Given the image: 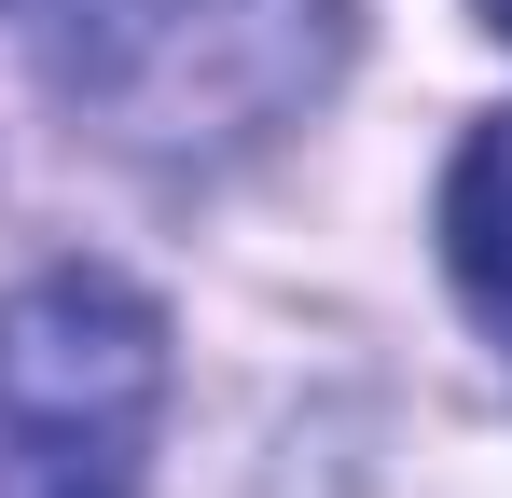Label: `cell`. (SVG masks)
Listing matches in <instances>:
<instances>
[{
	"label": "cell",
	"mask_w": 512,
	"mask_h": 498,
	"mask_svg": "<svg viewBox=\"0 0 512 498\" xmlns=\"http://www.w3.org/2000/svg\"><path fill=\"white\" fill-rule=\"evenodd\" d=\"M153 415H167V319L125 277L56 263L0 291V498H139Z\"/></svg>",
	"instance_id": "obj_1"
},
{
	"label": "cell",
	"mask_w": 512,
	"mask_h": 498,
	"mask_svg": "<svg viewBox=\"0 0 512 498\" xmlns=\"http://www.w3.org/2000/svg\"><path fill=\"white\" fill-rule=\"evenodd\" d=\"M333 0H56V83L97 97L125 139L250 125L319 83Z\"/></svg>",
	"instance_id": "obj_2"
},
{
	"label": "cell",
	"mask_w": 512,
	"mask_h": 498,
	"mask_svg": "<svg viewBox=\"0 0 512 498\" xmlns=\"http://www.w3.org/2000/svg\"><path fill=\"white\" fill-rule=\"evenodd\" d=\"M443 249H457V277H471V305L512 332V111L457 153V180H443Z\"/></svg>",
	"instance_id": "obj_3"
},
{
	"label": "cell",
	"mask_w": 512,
	"mask_h": 498,
	"mask_svg": "<svg viewBox=\"0 0 512 498\" xmlns=\"http://www.w3.org/2000/svg\"><path fill=\"white\" fill-rule=\"evenodd\" d=\"M485 14H499V28H512V0H485Z\"/></svg>",
	"instance_id": "obj_4"
}]
</instances>
